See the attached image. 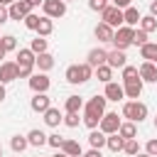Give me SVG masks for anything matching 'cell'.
I'll return each instance as SVG.
<instances>
[{"label":"cell","mask_w":157,"mask_h":157,"mask_svg":"<svg viewBox=\"0 0 157 157\" xmlns=\"http://www.w3.org/2000/svg\"><path fill=\"white\" fill-rule=\"evenodd\" d=\"M105 103H108L105 96H93L88 103H83V125L86 128H91V130L98 128V123L105 113Z\"/></svg>","instance_id":"6da1fadb"},{"label":"cell","mask_w":157,"mask_h":157,"mask_svg":"<svg viewBox=\"0 0 157 157\" xmlns=\"http://www.w3.org/2000/svg\"><path fill=\"white\" fill-rule=\"evenodd\" d=\"M34 52L32 49H17V78H29L34 71Z\"/></svg>","instance_id":"7a4b0ae2"},{"label":"cell","mask_w":157,"mask_h":157,"mask_svg":"<svg viewBox=\"0 0 157 157\" xmlns=\"http://www.w3.org/2000/svg\"><path fill=\"white\" fill-rule=\"evenodd\" d=\"M123 118H128L132 123H142L147 118V105L140 101H128V103H123Z\"/></svg>","instance_id":"3957f363"},{"label":"cell","mask_w":157,"mask_h":157,"mask_svg":"<svg viewBox=\"0 0 157 157\" xmlns=\"http://www.w3.org/2000/svg\"><path fill=\"white\" fill-rule=\"evenodd\" d=\"M132 34H135V27H128V25H120L115 32H113V47L115 49H128V47H132Z\"/></svg>","instance_id":"277c9868"},{"label":"cell","mask_w":157,"mask_h":157,"mask_svg":"<svg viewBox=\"0 0 157 157\" xmlns=\"http://www.w3.org/2000/svg\"><path fill=\"white\" fill-rule=\"evenodd\" d=\"M101 20H103L105 25H110L113 29H118V27L123 25V10L115 7V5H105V7L101 10Z\"/></svg>","instance_id":"5b68a950"},{"label":"cell","mask_w":157,"mask_h":157,"mask_svg":"<svg viewBox=\"0 0 157 157\" xmlns=\"http://www.w3.org/2000/svg\"><path fill=\"white\" fill-rule=\"evenodd\" d=\"M42 10H44L47 17L59 20V17L66 15V2H64V0H44V2H42Z\"/></svg>","instance_id":"8992f818"},{"label":"cell","mask_w":157,"mask_h":157,"mask_svg":"<svg viewBox=\"0 0 157 157\" xmlns=\"http://www.w3.org/2000/svg\"><path fill=\"white\" fill-rule=\"evenodd\" d=\"M118 128H120L118 113H103V118H101V123H98V130L105 132V135H113V132H118Z\"/></svg>","instance_id":"52a82bcc"},{"label":"cell","mask_w":157,"mask_h":157,"mask_svg":"<svg viewBox=\"0 0 157 157\" xmlns=\"http://www.w3.org/2000/svg\"><path fill=\"white\" fill-rule=\"evenodd\" d=\"M32 12V5L27 2V0H15L10 7H7V15H10V20H25V15H29Z\"/></svg>","instance_id":"ba28073f"},{"label":"cell","mask_w":157,"mask_h":157,"mask_svg":"<svg viewBox=\"0 0 157 157\" xmlns=\"http://www.w3.org/2000/svg\"><path fill=\"white\" fill-rule=\"evenodd\" d=\"M49 76L44 74V71H39V74H32L29 76V88L34 91V93H47L49 91Z\"/></svg>","instance_id":"9c48e42d"},{"label":"cell","mask_w":157,"mask_h":157,"mask_svg":"<svg viewBox=\"0 0 157 157\" xmlns=\"http://www.w3.org/2000/svg\"><path fill=\"white\" fill-rule=\"evenodd\" d=\"M137 74H140L142 83H145V81H147V83H155V81H157V64H152V61H142V64L137 66Z\"/></svg>","instance_id":"30bf717a"},{"label":"cell","mask_w":157,"mask_h":157,"mask_svg":"<svg viewBox=\"0 0 157 157\" xmlns=\"http://www.w3.org/2000/svg\"><path fill=\"white\" fill-rule=\"evenodd\" d=\"M17 78V64L15 61H2L0 64V83H10Z\"/></svg>","instance_id":"8fae6325"},{"label":"cell","mask_w":157,"mask_h":157,"mask_svg":"<svg viewBox=\"0 0 157 157\" xmlns=\"http://www.w3.org/2000/svg\"><path fill=\"white\" fill-rule=\"evenodd\" d=\"M105 59H108V52H105L103 47H96V49H91V52H88V56H86V64L96 69V66L105 64Z\"/></svg>","instance_id":"7c38bea8"},{"label":"cell","mask_w":157,"mask_h":157,"mask_svg":"<svg viewBox=\"0 0 157 157\" xmlns=\"http://www.w3.org/2000/svg\"><path fill=\"white\" fill-rule=\"evenodd\" d=\"M105 64H108L110 69H123V66L128 64V56H125V52H123V49H113V52H108Z\"/></svg>","instance_id":"4fadbf2b"},{"label":"cell","mask_w":157,"mask_h":157,"mask_svg":"<svg viewBox=\"0 0 157 157\" xmlns=\"http://www.w3.org/2000/svg\"><path fill=\"white\" fill-rule=\"evenodd\" d=\"M123 91H125V96H128V98H132V101H137V98H140V93H142V78H132V81H123Z\"/></svg>","instance_id":"5bb4252c"},{"label":"cell","mask_w":157,"mask_h":157,"mask_svg":"<svg viewBox=\"0 0 157 157\" xmlns=\"http://www.w3.org/2000/svg\"><path fill=\"white\" fill-rule=\"evenodd\" d=\"M140 17H142L140 10L132 7V5L123 10V25H128V27H137V25H140Z\"/></svg>","instance_id":"9a60e30c"},{"label":"cell","mask_w":157,"mask_h":157,"mask_svg":"<svg viewBox=\"0 0 157 157\" xmlns=\"http://www.w3.org/2000/svg\"><path fill=\"white\" fill-rule=\"evenodd\" d=\"M108 101H120V98H125V91H123V86L120 83H115V81H108L105 83V93H103Z\"/></svg>","instance_id":"2e32d148"},{"label":"cell","mask_w":157,"mask_h":157,"mask_svg":"<svg viewBox=\"0 0 157 157\" xmlns=\"http://www.w3.org/2000/svg\"><path fill=\"white\" fill-rule=\"evenodd\" d=\"M49 105H52V101H49L47 93H34V98H32V103H29V108H32L34 113H44Z\"/></svg>","instance_id":"e0dca14e"},{"label":"cell","mask_w":157,"mask_h":157,"mask_svg":"<svg viewBox=\"0 0 157 157\" xmlns=\"http://www.w3.org/2000/svg\"><path fill=\"white\" fill-rule=\"evenodd\" d=\"M113 32H115V29H113L110 25H105V22H98L96 29H93V34H96L98 42H110V39H113Z\"/></svg>","instance_id":"ac0fdd59"},{"label":"cell","mask_w":157,"mask_h":157,"mask_svg":"<svg viewBox=\"0 0 157 157\" xmlns=\"http://www.w3.org/2000/svg\"><path fill=\"white\" fill-rule=\"evenodd\" d=\"M34 66H37L39 71H44V74H47V71L54 66V56H52L49 52H42V54H37V56H34Z\"/></svg>","instance_id":"d6986e66"},{"label":"cell","mask_w":157,"mask_h":157,"mask_svg":"<svg viewBox=\"0 0 157 157\" xmlns=\"http://www.w3.org/2000/svg\"><path fill=\"white\" fill-rule=\"evenodd\" d=\"M42 115H44V123H47L49 128H56V125H59V123L64 120L61 110H59V108H52V105H49V108H47V110H44Z\"/></svg>","instance_id":"ffe728a7"},{"label":"cell","mask_w":157,"mask_h":157,"mask_svg":"<svg viewBox=\"0 0 157 157\" xmlns=\"http://www.w3.org/2000/svg\"><path fill=\"white\" fill-rule=\"evenodd\" d=\"M59 150H61V152H64L66 157H78V155H83V150H81L78 140H64Z\"/></svg>","instance_id":"44dd1931"},{"label":"cell","mask_w":157,"mask_h":157,"mask_svg":"<svg viewBox=\"0 0 157 157\" xmlns=\"http://www.w3.org/2000/svg\"><path fill=\"white\" fill-rule=\"evenodd\" d=\"M140 56H142L145 61H152V64H157V44H155V42H147V44H142V47H140Z\"/></svg>","instance_id":"7402d4cb"},{"label":"cell","mask_w":157,"mask_h":157,"mask_svg":"<svg viewBox=\"0 0 157 157\" xmlns=\"http://www.w3.org/2000/svg\"><path fill=\"white\" fill-rule=\"evenodd\" d=\"M39 37H49L52 32H54V22H52V17H39V25H37V29H34Z\"/></svg>","instance_id":"603a6c76"},{"label":"cell","mask_w":157,"mask_h":157,"mask_svg":"<svg viewBox=\"0 0 157 157\" xmlns=\"http://www.w3.org/2000/svg\"><path fill=\"white\" fill-rule=\"evenodd\" d=\"M64 108H66V113H81L83 110V98L81 96H69Z\"/></svg>","instance_id":"cb8c5ba5"},{"label":"cell","mask_w":157,"mask_h":157,"mask_svg":"<svg viewBox=\"0 0 157 157\" xmlns=\"http://www.w3.org/2000/svg\"><path fill=\"white\" fill-rule=\"evenodd\" d=\"M27 142H29L32 147H42V145H47V135H44L42 130H29V132H27Z\"/></svg>","instance_id":"d4e9b609"},{"label":"cell","mask_w":157,"mask_h":157,"mask_svg":"<svg viewBox=\"0 0 157 157\" xmlns=\"http://www.w3.org/2000/svg\"><path fill=\"white\" fill-rule=\"evenodd\" d=\"M105 132H101V130H91V135H88V145L91 147H96V150H101V147H105Z\"/></svg>","instance_id":"484cf974"},{"label":"cell","mask_w":157,"mask_h":157,"mask_svg":"<svg viewBox=\"0 0 157 157\" xmlns=\"http://www.w3.org/2000/svg\"><path fill=\"white\" fill-rule=\"evenodd\" d=\"M123 142H125V140H123L118 132H113V135L105 137V147H108L110 152H123Z\"/></svg>","instance_id":"4316f807"},{"label":"cell","mask_w":157,"mask_h":157,"mask_svg":"<svg viewBox=\"0 0 157 157\" xmlns=\"http://www.w3.org/2000/svg\"><path fill=\"white\" fill-rule=\"evenodd\" d=\"M118 135H120L123 140H130V137H135V135H137V130H135V123H132V120H128V123H120V128H118Z\"/></svg>","instance_id":"83f0119b"},{"label":"cell","mask_w":157,"mask_h":157,"mask_svg":"<svg viewBox=\"0 0 157 157\" xmlns=\"http://www.w3.org/2000/svg\"><path fill=\"white\" fill-rule=\"evenodd\" d=\"M93 71H96V76H98V81H103V83H108V81L113 78V69H110L108 64H101V66H96Z\"/></svg>","instance_id":"f1b7e54d"},{"label":"cell","mask_w":157,"mask_h":157,"mask_svg":"<svg viewBox=\"0 0 157 157\" xmlns=\"http://www.w3.org/2000/svg\"><path fill=\"white\" fill-rule=\"evenodd\" d=\"M64 76H66V81H69V83H83V81H81V71H78V64H71V66L66 69V74H64Z\"/></svg>","instance_id":"f546056e"},{"label":"cell","mask_w":157,"mask_h":157,"mask_svg":"<svg viewBox=\"0 0 157 157\" xmlns=\"http://www.w3.org/2000/svg\"><path fill=\"white\" fill-rule=\"evenodd\" d=\"M10 147H12L15 152H25V150L29 147V142H27V137H25V135H15V137L10 140Z\"/></svg>","instance_id":"4dcf8cb0"},{"label":"cell","mask_w":157,"mask_h":157,"mask_svg":"<svg viewBox=\"0 0 157 157\" xmlns=\"http://www.w3.org/2000/svg\"><path fill=\"white\" fill-rule=\"evenodd\" d=\"M140 29H145L147 34H150V32H155V29H157V17H152V15L140 17Z\"/></svg>","instance_id":"1f68e13d"},{"label":"cell","mask_w":157,"mask_h":157,"mask_svg":"<svg viewBox=\"0 0 157 157\" xmlns=\"http://www.w3.org/2000/svg\"><path fill=\"white\" fill-rule=\"evenodd\" d=\"M123 152H125V155H130V157H132V155H137V152H140V142H137V137L125 140V142H123Z\"/></svg>","instance_id":"d6a6232c"},{"label":"cell","mask_w":157,"mask_h":157,"mask_svg":"<svg viewBox=\"0 0 157 157\" xmlns=\"http://www.w3.org/2000/svg\"><path fill=\"white\" fill-rule=\"evenodd\" d=\"M0 47H2L5 52H15V49H17V39H15L12 34H2V37H0Z\"/></svg>","instance_id":"836d02e7"},{"label":"cell","mask_w":157,"mask_h":157,"mask_svg":"<svg viewBox=\"0 0 157 157\" xmlns=\"http://www.w3.org/2000/svg\"><path fill=\"white\" fill-rule=\"evenodd\" d=\"M29 49H32L34 54H42V52H47V39L37 34V37H34V39L29 42Z\"/></svg>","instance_id":"e575fe53"},{"label":"cell","mask_w":157,"mask_h":157,"mask_svg":"<svg viewBox=\"0 0 157 157\" xmlns=\"http://www.w3.org/2000/svg\"><path fill=\"white\" fill-rule=\"evenodd\" d=\"M22 22H25V27H27V29H32V32H34V29H37V25H39V15L29 12V15H25V20H22Z\"/></svg>","instance_id":"d590c367"},{"label":"cell","mask_w":157,"mask_h":157,"mask_svg":"<svg viewBox=\"0 0 157 157\" xmlns=\"http://www.w3.org/2000/svg\"><path fill=\"white\" fill-rule=\"evenodd\" d=\"M132 78H140V74H137V66H123V81H132Z\"/></svg>","instance_id":"8d00e7d4"},{"label":"cell","mask_w":157,"mask_h":157,"mask_svg":"<svg viewBox=\"0 0 157 157\" xmlns=\"http://www.w3.org/2000/svg\"><path fill=\"white\" fill-rule=\"evenodd\" d=\"M61 123H64V125H66V128H76V125H78V123H81V118H78V113H66V115H64V120H61Z\"/></svg>","instance_id":"74e56055"},{"label":"cell","mask_w":157,"mask_h":157,"mask_svg":"<svg viewBox=\"0 0 157 157\" xmlns=\"http://www.w3.org/2000/svg\"><path fill=\"white\" fill-rule=\"evenodd\" d=\"M132 44H137V47L147 44V32H145V29H135V34H132Z\"/></svg>","instance_id":"f35d334b"},{"label":"cell","mask_w":157,"mask_h":157,"mask_svg":"<svg viewBox=\"0 0 157 157\" xmlns=\"http://www.w3.org/2000/svg\"><path fill=\"white\" fill-rule=\"evenodd\" d=\"M61 142H64V137H61L59 132H54V135H47V145H49V147L59 150V147H61Z\"/></svg>","instance_id":"ab89813d"},{"label":"cell","mask_w":157,"mask_h":157,"mask_svg":"<svg viewBox=\"0 0 157 157\" xmlns=\"http://www.w3.org/2000/svg\"><path fill=\"white\" fill-rule=\"evenodd\" d=\"M78 71H81V81L83 83L93 76V66H88V64H78Z\"/></svg>","instance_id":"60d3db41"},{"label":"cell","mask_w":157,"mask_h":157,"mask_svg":"<svg viewBox=\"0 0 157 157\" xmlns=\"http://www.w3.org/2000/svg\"><path fill=\"white\" fill-rule=\"evenodd\" d=\"M145 152H147L150 157H157V137L147 140V145H145Z\"/></svg>","instance_id":"b9f144b4"},{"label":"cell","mask_w":157,"mask_h":157,"mask_svg":"<svg viewBox=\"0 0 157 157\" xmlns=\"http://www.w3.org/2000/svg\"><path fill=\"white\" fill-rule=\"evenodd\" d=\"M105 5H108V0H88V7H91V10H96V12H101Z\"/></svg>","instance_id":"7bdbcfd3"},{"label":"cell","mask_w":157,"mask_h":157,"mask_svg":"<svg viewBox=\"0 0 157 157\" xmlns=\"http://www.w3.org/2000/svg\"><path fill=\"white\" fill-rule=\"evenodd\" d=\"M7 20H10V15H7V7H5V5H0V25H5Z\"/></svg>","instance_id":"ee69618b"},{"label":"cell","mask_w":157,"mask_h":157,"mask_svg":"<svg viewBox=\"0 0 157 157\" xmlns=\"http://www.w3.org/2000/svg\"><path fill=\"white\" fill-rule=\"evenodd\" d=\"M110 2H113L115 7H120V10H125V7H130V2H132V0H110Z\"/></svg>","instance_id":"f6af8a7d"},{"label":"cell","mask_w":157,"mask_h":157,"mask_svg":"<svg viewBox=\"0 0 157 157\" xmlns=\"http://www.w3.org/2000/svg\"><path fill=\"white\" fill-rule=\"evenodd\" d=\"M83 157H103V155H101V150H96V147H91V150H88V152H86Z\"/></svg>","instance_id":"bcb514c9"},{"label":"cell","mask_w":157,"mask_h":157,"mask_svg":"<svg viewBox=\"0 0 157 157\" xmlns=\"http://www.w3.org/2000/svg\"><path fill=\"white\" fill-rule=\"evenodd\" d=\"M150 15H152V17H157V0H152V2H150Z\"/></svg>","instance_id":"7dc6e473"},{"label":"cell","mask_w":157,"mask_h":157,"mask_svg":"<svg viewBox=\"0 0 157 157\" xmlns=\"http://www.w3.org/2000/svg\"><path fill=\"white\" fill-rule=\"evenodd\" d=\"M5 101V83H0V103Z\"/></svg>","instance_id":"c3c4849f"},{"label":"cell","mask_w":157,"mask_h":157,"mask_svg":"<svg viewBox=\"0 0 157 157\" xmlns=\"http://www.w3.org/2000/svg\"><path fill=\"white\" fill-rule=\"evenodd\" d=\"M27 2H29V5H32V7H39V5H42V2H44V0H27Z\"/></svg>","instance_id":"681fc988"},{"label":"cell","mask_w":157,"mask_h":157,"mask_svg":"<svg viewBox=\"0 0 157 157\" xmlns=\"http://www.w3.org/2000/svg\"><path fill=\"white\" fill-rule=\"evenodd\" d=\"M12 2H15V0H0V5H5V7H10Z\"/></svg>","instance_id":"f907efd6"},{"label":"cell","mask_w":157,"mask_h":157,"mask_svg":"<svg viewBox=\"0 0 157 157\" xmlns=\"http://www.w3.org/2000/svg\"><path fill=\"white\" fill-rule=\"evenodd\" d=\"M132 157H150L147 152H137V155H132Z\"/></svg>","instance_id":"816d5d0a"},{"label":"cell","mask_w":157,"mask_h":157,"mask_svg":"<svg viewBox=\"0 0 157 157\" xmlns=\"http://www.w3.org/2000/svg\"><path fill=\"white\" fill-rule=\"evenodd\" d=\"M5 54H7V52H5L2 47H0V59H5Z\"/></svg>","instance_id":"f5cc1de1"},{"label":"cell","mask_w":157,"mask_h":157,"mask_svg":"<svg viewBox=\"0 0 157 157\" xmlns=\"http://www.w3.org/2000/svg\"><path fill=\"white\" fill-rule=\"evenodd\" d=\"M54 157H66V155H64V152H56V155H54Z\"/></svg>","instance_id":"db71d44e"},{"label":"cell","mask_w":157,"mask_h":157,"mask_svg":"<svg viewBox=\"0 0 157 157\" xmlns=\"http://www.w3.org/2000/svg\"><path fill=\"white\" fill-rule=\"evenodd\" d=\"M155 128H157V115H155Z\"/></svg>","instance_id":"11a10c76"},{"label":"cell","mask_w":157,"mask_h":157,"mask_svg":"<svg viewBox=\"0 0 157 157\" xmlns=\"http://www.w3.org/2000/svg\"><path fill=\"white\" fill-rule=\"evenodd\" d=\"M0 157H2V147H0Z\"/></svg>","instance_id":"9f6ffc18"},{"label":"cell","mask_w":157,"mask_h":157,"mask_svg":"<svg viewBox=\"0 0 157 157\" xmlns=\"http://www.w3.org/2000/svg\"><path fill=\"white\" fill-rule=\"evenodd\" d=\"M64 2H71V0H64Z\"/></svg>","instance_id":"6f0895ef"},{"label":"cell","mask_w":157,"mask_h":157,"mask_svg":"<svg viewBox=\"0 0 157 157\" xmlns=\"http://www.w3.org/2000/svg\"><path fill=\"white\" fill-rule=\"evenodd\" d=\"M78 157H83V155H78Z\"/></svg>","instance_id":"680465c9"}]
</instances>
